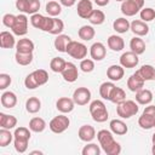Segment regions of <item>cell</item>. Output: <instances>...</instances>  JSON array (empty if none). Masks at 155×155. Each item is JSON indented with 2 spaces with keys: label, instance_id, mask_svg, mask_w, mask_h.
Returning <instances> with one entry per match:
<instances>
[{
  "label": "cell",
  "instance_id": "cell-1",
  "mask_svg": "<svg viewBox=\"0 0 155 155\" xmlns=\"http://www.w3.org/2000/svg\"><path fill=\"white\" fill-rule=\"evenodd\" d=\"M99 145L108 155H119L121 153V145L114 139L113 132L108 130H101L97 133Z\"/></svg>",
  "mask_w": 155,
  "mask_h": 155
},
{
  "label": "cell",
  "instance_id": "cell-2",
  "mask_svg": "<svg viewBox=\"0 0 155 155\" xmlns=\"http://www.w3.org/2000/svg\"><path fill=\"white\" fill-rule=\"evenodd\" d=\"M30 128L27 127H17L13 133V144L17 153L23 154L28 149V143L30 139Z\"/></svg>",
  "mask_w": 155,
  "mask_h": 155
},
{
  "label": "cell",
  "instance_id": "cell-3",
  "mask_svg": "<svg viewBox=\"0 0 155 155\" xmlns=\"http://www.w3.org/2000/svg\"><path fill=\"white\" fill-rule=\"evenodd\" d=\"M90 114L96 122H104L108 120V116H109L107 107L103 103V101H101V99H96V101L91 102Z\"/></svg>",
  "mask_w": 155,
  "mask_h": 155
},
{
  "label": "cell",
  "instance_id": "cell-4",
  "mask_svg": "<svg viewBox=\"0 0 155 155\" xmlns=\"http://www.w3.org/2000/svg\"><path fill=\"white\" fill-rule=\"evenodd\" d=\"M138 104L134 101H124L120 104H117L116 107V114L121 117V119H130L132 116H134L138 113Z\"/></svg>",
  "mask_w": 155,
  "mask_h": 155
},
{
  "label": "cell",
  "instance_id": "cell-5",
  "mask_svg": "<svg viewBox=\"0 0 155 155\" xmlns=\"http://www.w3.org/2000/svg\"><path fill=\"white\" fill-rule=\"evenodd\" d=\"M138 125L143 130H150L155 125V105H148L138 119Z\"/></svg>",
  "mask_w": 155,
  "mask_h": 155
},
{
  "label": "cell",
  "instance_id": "cell-6",
  "mask_svg": "<svg viewBox=\"0 0 155 155\" xmlns=\"http://www.w3.org/2000/svg\"><path fill=\"white\" fill-rule=\"evenodd\" d=\"M144 6V0H125L121 4V12L126 17H132L140 12Z\"/></svg>",
  "mask_w": 155,
  "mask_h": 155
},
{
  "label": "cell",
  "instance_id": "cell-7",
  "mask_svg": "<svg viewBox=\"0 0 155 155\" xmlns=\"http://www.w3.org/2000/svg\"><path fill=\"white\" fill-rule=\"evenodd\" d=\"M70 57L75 58V59H84L87 54V47L86 45H84L82 42L79 41H74L71 40L67 47V52Z\"/></svg>",
  "mask_w": 155,
  "mask_h": 155
},
{
  "label": "cell",
  "instance_id": "cell-8",
  "mask_svg": "<svg viewBox=\"0 0 155 155\" xmlns=\"http://www.w3.org/2000/svg\"><path fill=\"white\" fill-rule=\"evenodd\" d=\"M70 125V120L68 116L61 114L58 116H54L50 124H48V127L50 130L53 132V133H63Z\"/></svg>",
  "mask_w": 155,
  "mask_h": 155
},
{
  "label": "cell",
  "instance_id": "cell-9",
  "mask_svg": "<svg viewBox=\"0 0 155 155\" xmlns=\"http://www.w3.org/2000/svg\"><path fill=\"white\" fill-rule=\"evenodd\" d=\"M11 30L13 31L15 35H18V36H23L28 33V18L24 13L16 16V22Z\"/></svg>",
  "mask_w": 155,
  "mask_h": 155
},
{
  "label": "cell",
  "instance_id": "cell-10",
  "mask_svg": "<svg viewBox=\"0 0 155 155\" xmlns=\"http://www.w3.org/2000/svg\"><path fill=\"white\" fill-rule=\"evenodd\" d=\"M73 101L78 105H86L91 101V91L87 87H78L73 93Z\"/></svg>",
  "mask_w": 155,
  "mask_h": 155
},
{
  "label": "cell",
  "instance_id": "cell-11",
  "mask_svg": "<svg viewBox=\"0 0 155 155\" xmlns=\"http://www.w3.org/2000/svg\"><path fill=\"white\" fill-rule=\"evenodd\" d=\"M138 63H139L138 54L132 51L124 52L120 57V65H122L124 68H134L138 65Z\"/></svg>",
  "mask_w": 155,
  "mask_h": 155
},
{
  "label": "cell",
  "instance_id": "cell-12",
  "mask_svg": "<svg viewBox=\"0 0 155 155\" xmlns=\"http://www.w3.org/2000/svg\"><path fill=\"white\" fill-rule=\"evenodd\" d=\"M63 79L67 81V82H74L76 81L78 76H79V71H78V67L71 63V62H67L65 64V68L63 69V71L61 73Z\"/></svg>",
  "mask_w": 155,
  "mask_h": 155
},
{
  "label": "cell",
  "instance_id": "cell-13",
  "mask_svg": "<svg viewBox=\"0 0 155 155\" xmlns=\"http://www.w3.org/2000/svg\"><path fill=\"white\" fill-rule=\"evenodd\" d=\"M90 56L93 61H102L107 56V48L102 42H94L90 47Z\"/></svg>",
  "mask_w": 155,
  "mask_h": 155
},
{
  "label": "cell",
  "instance_id": "cell-14",
  "mask_svg": "<svg viewBox=\"0 0 155 155\" xmlns=\"http://www.w3.org/2000/svg\"><path fill=\"white\" fill-rule=\"evenodd\" d=\"M144 82H145L144 79L136 71V73H133L128 78V80H127V87H128L130 91L137 92V91H139V90H142L144 87Z\"/></svg>",
  "mask_w": 155,
  "mask_h": 155
},
{
  "label": "cell",
  "instance_id": "cell-15",
  "mask_svg": "<svg viewBox=\"0 0 155 155\" xmlns=\"http://www.w3.org/2000/svg\"><path fill=\"white\" fill-rule=\"evenodd\" d=\"M130 29L132 30V33L137 36H144L149 33V25L147 24V22L144 21H139V19H134L131 23Z\"/></svg>",
  "mask_w": 155,
  "mask_h": 155
},
{
  "label": "cell",
  "instance_id": "cell-16",
  "mask_svg": "<svg viewBox=\"0 0 155 155\" xmlns=\"http://www.w3.org/2000/svg\"><path fill=\"white\" fill-rule=\"evenodd\" d=\"M75 105V102L73 101V98H68V97H61L57 102H56V108L57 110H59L63 114L70 113L73 111Z\"/></svg>",
  "mask_w": 155,
  "mask_h": 155
},
{
  "label": "cell",
  "instance_id": "cell-17",
  "mask_svg": "<svg viewBox=\"0 0 155 155\" xmlns=\"http://www.w3.org/2000/svg\"><path fill=\"white\" fill-rule=\"evenodd\" d=\"M78 136L82 142H91L96 137V130L91 125H82L78 131Z\"/></svg>",
  "mask_w": 155,
  "mask_h": 155
},
{
  "label": "cell",
  "instance_id": "cell-18",
  "mask_svg": "<svg viewBox=\"0 0 155 155\" xmlns=\"http://www.w3.org/2000/svg\"><path fill=\"white\" fill-rule=\"evenodd\" d=\"M125 75V70L122 65L119 64H113L107 69V76L111 81H120Z\"/></svg>",
  "mask_w": 155,
  "mask_h": 155
},
{
  "label": "cell",
  "instance_id": "cell-19",
  "mask_svg": "<svg viewBox=\"0 0 155 155\" xmlns=\"http://www.w3.org/2000/svg\"><path fill=\"white\" fill-rule=\"evenodd\" d=\"M76 11H78L79 17L87 19V18H88V16L91 15V12L93 11L92 2H91L90 0H80V1L78 2Z\"/></svg>",
  "mask_w": 155,
  "mask_h": 155
},
{
  "label": "cell",
  "instance_id": "cell-20",
  "mask_svg": "<svg viewBox=\"0 0 155 155\" xmlns=\"http://www.w3.org/2000/svg\"><path fill=\"white\" fill-rule=\"evenodd\" d=\"M110 126V131L114 133V134H117V136H124L127 133L128 131V127L127 125L122 121V120H119V119H114L110 121L109 124Z\"/></svg>",
  "mask_w": 155,
  "mask_h": 155
},
{
  "label": "cell",
  "instance_id": "cell-21",
  "mask_svg": "<svg viewBox=\"0 0 155 155\" xmlns=\"http://www.w3.org/2000/svg\"><path fill=\"white\" fill-rule=\"evenodd\" d=\"M136 101L138 104L148 105L153 101V92L148 88H142V90L136 92Z\"/></svg>",
  "mask_w": 155,
  "mask_h": 155
},
{
  "label": "cell",
  "instance_id": "cell-22",
  "mask_svg": "<svg viewBox=\"0 0 155 155\" xmlns=\"http://www.w3.org/2000/svg\"><path fill=\"white\" fill-rule=\"evenodd\" d=\"M0 101H1V105L4 108L11 109V108L16 107V104H17V96L11 91H6L1 94Z\"/></svg>",
  "mask_w": 155,
  "mask_h": 155
},
{
  "label": "cell",
  "instance_id": "cell-23",
  "mask_svg": "<svg viewBox=\"0 0 155 155\" xmlns=\"http://www.w3.org/2000/svg\"><path fill=\"white\" fill-rule=\"evenodd\" d=\"M16 39L13 36V34H11L10 31H1L0 33V46L2 48H12L16 45Z\"/></svg>",
  "mask_w": 155,
  "mask_h": 155
},
{
  "label": "cell",
  "instance_id": "cell-24",
  "mask_svg": "<svg viewBox=\"0 0 155 155\" xmlns=\"http://www.w3.org/2000/svg\"><path fill=\"white\" fill-rule=\"evenodd\" d=\"M107 44H108V47H109L110 50L115 51V52H119V51H121V50L125 47V41H124V39H122L121 36H119V35H110V36L108 38Z\"/></svg>",
  "mask_w": 155,
  "mask_h": 155
},
{
  "label": "cell",
  "instance_id": "cell-25",
  "mask_svg": "<svg viewBox=\"0 0 155 155\" xmlns=\"http://www.w3.org/2000/svg\"><path fill=\"white\" fill-rule=\"evenodd\" d=\"M70 41H71V39H70L69 35L59 34L54 39V48L59 52H67V47H68Z\"/></svg>",
  "mask_w": 155,
  "mask_h": 155
},
{
  "label": "cell",
  "instance_id": "cell-26",
  "mask_svg": "<svg viewBox=\"0 0 155 155\" xmlns=\"http://www.w3.org/2000/svg\"><path fill=\"white\" fill-rule=\"evenodd\" d=\"M17 125V119L13 115H8L5 113H0V127L1 128H15Z\"/></svg>",
  "mask_w": 155,
  "mask_h": 155
},
{
  "label": "cell",
  "instance_id": "cell-27",
  "mask_svg": "<svg viewBox=\"0 0 155 155\" xmlns=\"http://www.w3.org/2000/svg\"><path fill=\"white\" fill-rule=\"evenodd\" d=\"M130 27H131V23L128 22V19H126L125 17H120V18H116L114 22H113V28L116 33L119 34H124L126 31L130 30Z\"/></svg>",
  "mask_w": 155,
  "mask_h": 155
},
{
  "label": "cell",
  "instance_id": "cell-28",
  "mask_svg": "<svg viewBox=\"0 0 155 155\" xmlns=\"http://www.w3.org/2000/svg\"><path fill=\"white\" fill-rule=\"evenodd\" d=\"M137 73L144 79V81H151V80H155V68L150 64H144L142 65Z\"/></svg>",
  "mask_w": 155,
  "mask_h": 155
},
{
  "label": "cell",
  "instance_id": "cell-29",
  "mask_svg": "<svg viewBox=\"0 0 155 155\" xmlns=\"http://www.w3.org/2000/svg\"><path fill=\"white\" fill-rule=\"evenodd\" d=\"M145 42L143 41V39H140L139 36H134L131 39L130 41V48L132 52L137 53V54H142L145 52Z\"/></svg>",
  "mask_w": 155,
  "mask_h": 155
},
{
  "label": "cell",
  "instance_id": "cell-30",
  "mask_svg": "<svg viewBox=\"0 0 155 155\" xmlns=\"http://www.w3.org/2000/svg\"><path fill=\"white\" fill-rule=\"evenodd\" d=\"M17 52H33L34 51V42L30 39H19L16 44Z\"/></svg>",
  "mask_w": 155,
  "mask_h": 155
},
{
  "label": "cell",
  "instance_id": "cell-31",
  "mask_svg": "<svg viewBox=\"0 0 155 155\" xmlns=\"http://www.w3.org/2000/svg\"><path fill=\"white\" fill-rule=\"evenodd\" d=\"M78 35H79V38H80L81 40H84V41H90V40H92V39L94 38L96 30H94L93 27H91V25H82V27L79 29Z\"/></svg>",
  "mask_w": 155,
  "mask_h": 155
},
{
  "label": "cell",
  "instance_id": "cell-32",
  "mask_svg": "<svg viewBox=\"0 0 155 155\" xmlns=\"http://www.w3.org/2000/svg\"><path fill=\"white\" fill-rule=\"evenodd\" d=\"M126 99V93L125 91L121 88V87H114L111 93H110V97H109V101L111 103H115V104H120L121 102H124Z\"/></svg>",
  "mask_w": 155,
  "mask_h": 155
},
{
  "label": "cell",
  "instance_id": "cell-33",
  "mask_svg": "<svg viewBox=\"0 0 155 155\" xmlns=\"http://www.w3.org/2000/svg\"><path fill=\"white\" fill-rule=\"evenodd\" d=\"M25 109L30 114H35L41 109V102L36 97H29L25 102Z\"/></svg>",
  "mask_w": 155,
  "mask_h": 155
},
{
  "label": "cell",
  "instance_id": "cell-34",
  "mask_svg": "<svg viewBox=\"0 0 155 155\" xmlns=\"http://www.w3.org/2000/svg\"><path fill=\"white\" fill-rule=\"evenodd\" d=\"M29 128L33 132L40 133L46 128V121L42 117H33L29 121Z\"/></svg>",
  "mask_w": 155,
  "mask_h": 155
},
{
  "label": "cell",
  "instance_id": "cell-35",
  "mask_svg": "<svg viewBox=\"0 0 155 155\" xmlns=\"http://www.w3.org/2000/svg\"><path fill=\"white\" fill-rule=\"evenodd\" d=\"M15 59L17 62V64L19 65H29L31 62H33V52H17L16 51V54H15Z\"/></svg>",
  "mask_w": 155,
  "mask_h": 155
},
{
  "label": "cell",
  "instance_id": "cell-36",
  "mask_svg": "<svg viewBox=\"0 0 155 155\" xmlns=\"http://www.w3.org/2000/svg\"><path fill=\"white\" fill-rule=\"evenodd\" d=\"M45 8H46V12L48 13V16H51V17H57L62 12V5H61V2H57V1H53V0L48 1L46 4V7Z\"/></svg>",
  "mask_w": 155,
  "mask_h": 155
},
{
  "label": "cell",
  "instance_id": "cell-37",
  "mask_svg": "<svg viewBox=\"0 0 155 155\" xmlns=\"http://www.w3.org/2000/svg\"><path fill=\"white\" fill-rule=\"evenodd\" d=\"M87 19H88L90 23L93 24V25H101V24L105 21V15H104V12L101 11V10H93V11L91 12V15L88 16Z\"/></svg>",
  "mask_w": 155,
  "mask_h": 155
},
{
  "label": "cell",
  "instance_id": "cell-38",
  "mask_svg": "<svg viewBox=\"0 0 155 155\" xmlns=\"http://www.w3.org/2000/svg\"><path fill=\"white\" fill-rule=\"evenodd\" d=\"M65 64H67V62H65L63 58H61V57H54V58H52L51 62H50V68H51V70L54 71V73H62L63 69L65 68Z\"/></svg>",
  "mask_w": 155,
  "mask_h": 155
},
{
  "label": "cell",
  "instance_id": "cell-39",
  "mask_svg": "<svg viewBox=\"0 0 155 155\" xmlns=\"http://www.w3.org/2000/svg\"><path fill=\"white\" fill-rule=\"evenodd\" d=\"M115 87V85L111 82V81H107V82H103L101 86H99V94L103 99H107L109 101V97H110V93L113 91V88Z\"/></svg>",
  "mask_w": 155,
  "mask_h": 155
},
{
  "label": "cell",
  "instance_id": "cell-40",
  "mask_svg": "<svg viewBox=\"0 0 155 155\" xmlns=\"http://www.w3.org/2000/svg\"><path fill=\"white\" fill-rule=\"evenodd\" d=\"M13 139V134L10 132V130L7 128H1L0 130V147L5 148L7 147Z\"/></svg>",
  "mask_w": 155,
  "mask_h": 155
},
{
  "label": "cell",
  "instance_id": "cell-41",
  "mask_svg": "<svg viewBox=\"0 0 155 155\" xmlns=\"http://www.w3.org/2000/svg\"><path fill=\"white\" fill-rule=\"evenodd\" d=\"M33 75L35 78L36 82L39 84V86H42V85H45L48 81V74L44 69H36V70H34L33 71Z\"/></svg>",
  "mask_w": 155,
  "mask_h": 155
},
{
  "label": "cell",
  "instance_id": "cell-42",
  "mask_svg": "<svg viewBox=\"0 0 155 155\" xmlns=\"http://www.w3.org/2000/svg\"><path fill=\"white\" fill-rule=\"evenodd\" d=\"M139 15H140V19L144 21V22H150V21L155 19V10L151 8V7L142 8Z\"/></svg>",
  "mask_w": 155,
  "mask_h": 155
},
{
  "label": "cell",
  "instance_id": "cell-43",
  "mask_svg": "<svg viewBox=\"0 0 155 155\" xmlns=\"http://www.w3.org/2000/svg\"><path fill=\"white\" fill-rule=\"evenodd\" d=\"M63 30H64V23H63V21L59 19V18H57V17H53V24H52V29H51L50 34L59 35Z\"/></svg>",
  "mask_w": 155,
  "mask_h": 155
},
{
  "label": "cell",
  "instance_id": "cell-44",
  "mask_svg": "<svg viewBox=\"0 0 155 155\" xmlns=\"http://www.w3.org/2000/svg\"><path fill=\"white\" fill-rule=\"evenodd\" d=\"M81 153H82V155H99L101 154V148L94 143H90V144L84 147Z\"/></svg>",
  "mask_w": 155,
  "mask_h": 155
},
{
  "label": "cell",
  "instance_id": "cell-45",
  "mask_svg": "<svg viewBox=\"0 0 155 155\" xmlns=\"http://www.w3.org/2000/svg\"><path fill=\"white\" fill-rule=\"evenodd\" d=\"M80 69L84 73H91V71H93V69H94V62H93V59H90V58L81 59V62H80Z\"/></svg>",
  "mask_w": 155,
  "mask_h": 155
},
{
  "label": "cell",
  "instance_id": "cell-46",
  "mask_svg": "<svg viewBox=\"0 0 155 155\" xmlns=\"http://www.w3.org/2000/svg\"><path fill=\"white\" fill-rule=\"evenodd\" d=\"M44 17H45V16L40 15L39 12L31 15V17H30V24H31L34 28L40 29V28H41V24H42V21H44Z\"/></svg>",
  "mask_w": 155,
  "mask_h": 155
},
{
  "label": "cell",
  "instance_id": "cell-47",
  "mask_svg": "<svg viewBox=\"0 0 155 155\" xmlns=\"http://www.w3.org/2000/svg\"><path fill=\"white\" fill-rule=\"evenodd\" d=\"M24 85H25V87H27L28 90H34V88L39 87V84L36 82V80H35V78H34V75H33V73H30V74L27 75V78L24 79Z\"/></svg>",
  "mask_w": 155,
  "mask_h": 155
},
{
  "label": "cell",
  "instance_id": "cell-48",
  "mask_svg": "<svg viewBox=\"0 0 155 155\" xmlns=\"http://www.w3.org/2000/svg\"><path fill=\"white\" fill-rule=\"evenodd\" d=\"M16 22V16L12 15V13H6L4 17H2V24L10 29H12L13 24Z\"/></svg>",
  "mask_w": 155,
  "mask_h": 155
},
{
  "label": "cell",
  "instance_id": "cell-49",
  "mask_svg": "<svg viewBox=\"0 0 155 155\" xmlns=\"http://www.w3.org/2000/svg\"><path fill=\"white\" fill-rule=\"evenodd\" d=\"M11 82H12V80H11V76L8 74H5V73L0 74V90L7 88L11 85Z\"/></svg>",
  "mask_w": 155,
  "mask_h": 155
},
{
  "label": "cell",
  "instance_id": "cell-50",
  "mask_svg": "<svg viewBox=\"0 0 155 155\" xmlns=\"http://www.w3.org/2000/svg\"><path fill=\"white\" fill-rule=\"evenodd\" d=\"M16 7L19 12L28 13L29 11V1L28 0H16Z\"/></svg>",
  "mask_w": 155,
  "mask_h": 155
},
{
  "label": "cell",
  "instance_id": "cell-51",
  "mask_svg": "<svg viewBox=\"0 0 155 155\" xmlns=\"http://www.w3.org/2000/svg\"><path fill=\"white\" fill-rule=\"evenodd\" d=\"M29 1V15H34L38 13V11L40 10V1L39 0H28Z\"/></svg>",
  "mask_w": 155,
  "mask_h": 155
},
{
  "label": "cell",
  "instance_id": "cell-52",
  "mask_svg": "<svg viewBox=\"0 0 155 155\" xmlns=\"http://www.w3.org/2000/svg\"><path fill=\"white\" fill-rule=\"evenodd\" d=\"M59 2H61V5H63L65 7H71L75 5L76 0H59Z\"/></svg>",
  "mask_w": 155,
  "mask_h": 155
},
{
  "label": "cell",
  "instance_id": "cell-53",
  "mask_svg": "<svg viewBox=\"0 0 155 155\" xmlns=\"http://www.w3.org/2000/svg\"><path fill=\"white\" fill-rule=\"evenodd\" d=\"M94 2L98 5V6H105L109 4V0H94Z\"/></svg>",
  "mask_w": 155,
  "mask_h": 155
},
{
  "label": "cell",
  "instance_id": "cell-54",
  "mask_svg": "<svg viewBox=\"0 0 155 155\" xmlns=\"http://www.w3.org/2000/svg\"><path fill=\"white\" fill-rule=\"evenodd\" d=\"M151 142H153V144H155V133H153V136H151Z\"/></svg>",
  "mask_w": 155,
  "mask_h": 155
},
{
  "label": "cell",
  "instance_id": "cell-55",
  "mask_svg": "<svg viewBox=\"0 0 155 155\" xmlns=\"http://www.w3.org/2000/svg\"><path fill=\"white\" fill-rule=\"evenodd\" d=\"M30 154H42L41 151H39V150H34V151H31Z\"/></svg>",
  "mask_w": 155,
  "mask_h": 155
},
{
  "label": "cell",
  "instance_id": "cell-56",
  "mask_svg": "<svg viewBox=\"0 0 155 155\" xmlns=\"http://www.w3.org/2000/svg\"><path fill=\"white\" fill-rule=\"evenodd\" d=\"M151 153L155 155V144H153V148H151Z\"/></svg>",
  "mask_w": 155,
  "mask_h": 155
},
{
  "label": "cell",
  "instance_id": "cell-57",
  "mask_svg": "<svg viewBox=\"0 0 155 155\" xmlns=\"http://www.w3.org/2000/svg\"><path fill=\"white\" fill-rule=\"evenodd\" d=\"M115 1H121V2H122V1H125V0H115Z\"/></svg>",
  "mask_w": 155,
  "mask_h": 155
},
{
  "label": "cell",
  "instance_id": "cell-58",
  "mask_svg": "<svg viewBox=\"0 0 155 155\" xmlns=\"http://www.w3.org/2000/svg\"><path fill=\"white\" fill-rule=\"evenodd\" d=\"M154 127H155V125H154Z\"/></svg>",
  "mask_w": 155,
  "mask_h": 155
}]
</instances>
